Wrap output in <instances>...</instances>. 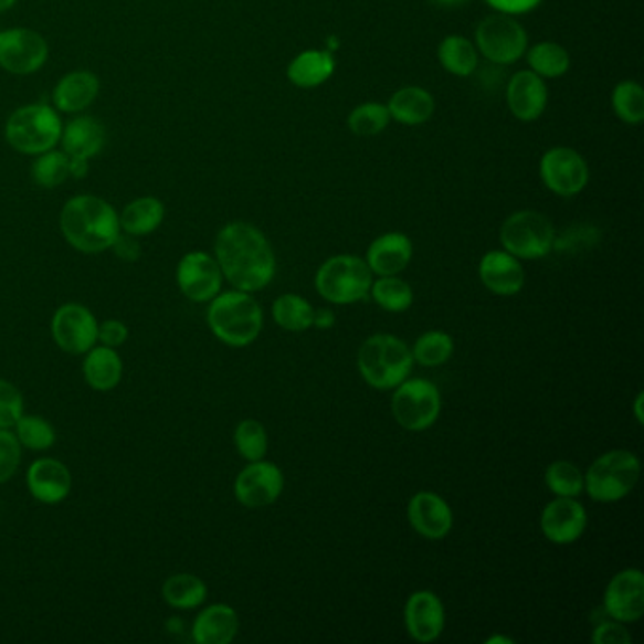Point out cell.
<instances>
[{"label": "cell", "instance_id": "cell-33", "mask_svg": "<svg viewBox=\"0 0 644 644\" xmlns=\"http://www.w3.org/2000/svg\"><path fill=\"white\" fill-rule=\"evenodd\" d=\"M13 433L20 441L21 448L31 452H46L57 441V431L46 418L39 414H23L13 425Z\"/></svg>", "mask_w": 644, "mask_h": 644}, {"label": "cell", "instance_id": "cell-51", "mask_svg": "<svg viewBox=\"0 0 644 644\" xmlns=\"http://www.w3.org/2000/svg\"><path fill=\"white\" fill-rule=\"evenodd\" d=\"M497 643L513 644V643H515V641H513V638H510V637H499V635H495V637H489L488 641H486V644H497Z\"/></svg>", "mask_w": 644, "mask_h": 644}, {"label": "cell", "instance_id": "cell-52", "mask_svg": "<svg viewBox=\"0 0 644 644\" xmlns=\"http://www.w3.org/2000/svg\"><path fill=\"white\" fill-rule=\"evenodd\" d=\"M15 2H18V0H0V13L8 12L10 8L15 7Z\"/></svg>", "mask_w": 644, "mask_h": 644}, {"label": "cell", "instance_id": "cell-10", "mask_svg": "<svg viewBox=\"0 0 644 644\" xmlns=\"http://www.w3.org/2000/svg\"><path fill=\"white\" fill-rule=\"evenodd\" d=\"M50 46L42 34L27 27H13L0 31V68L29 76L46 65Z\"/></svg>", "mask_w": 644, "mask_h": 644}, {"label": "cell", "instance_id": "cell-24", "mask_svg": "<svg viewBox=\"0 0 644 644\" xmlns=\"http://www.w3.org/2000/svg\"><path fill=\"white\" fill-rule=\"evenodd\" d=\"M241 627V620L233 606L225 603L202 609L191 625V638L197 644H229L233 643Z\"/></svg>", "mask_w": 644, "mask_h": 644}, {"label": "cell", "instance_id": "cell-43", "mask_svg": "<svg viewBox=\"0 0 644 644\" xmlns=\"http://www.w3.org/2000/svg\"><path fill=\"white\" fill-rule=\"evenodd\" d=\"M23 414L25 401L18 386L0 378V430H13V425Z\"/></svg>", "mask_w": 644, "mask_h": 644}, {"label": "cell", "instance_id": "cell-9", "mask_svg": "<svg viewBox=\"0 0 644 644\" xmlns=\"http://www.w3.org/2000/svg\"><path fill=\"white\" fill-rule=\"evenodd\" d=\"M391 410L404 430H430L441 414V393L436 386L425 378L404 380L395 388Z\"/></svg>", "mask_w": 644, "mask_h": 644}, {"label": "cell", "instance_id": "cell-38", "mask_svg": "<svg viewBox=\"0 0 644 644\" xmlns=\"http://www.w3.org/2000/svg\"><path fill=\"white\" fill-rule=\"evenodd\" d=\"M527 61H529L535 74L545 76V78H560L571 65L569 53L560 44H553V42L537 44L527 55Z\"/></svg>", "mask_w": 644, "mask_h": 644}, {"label": "cell", "instance_id": "cell-47", "mask_svg": "<svg viewBox=\"0 0 644 644\" xmlns=\"http://www.w3.org/2000/svg\"><path fill=\"white\" fill-rule=\"evenodd\" d=\"M110 250L116 254L117 260L127 261V263L137 261L140 254H142V247H140L138 236L124 233V231L117 234V239L112 244Z\"/></svg>", "mask_w": 644, "mask_h": 644}, {"label": "cell", "instance_id": "cell-8", "mask_svg": "<svg viewBox=\"0 0 644 644\" xmlns=\"http://www.w3.org/2000/svg\"><path fill=\"white\" fill-rule=\"evenodd\" d=\"M553 225L547 215L524 210L503 223L502 242L505 252L520 260H540L553 246Z\"/></svg>", "mask_w": 644, "mask_h": 644}, {"label": "cell", "instance_id": "cell-26", "mask_svg": "<svg viewBox=\"0 0 644 644\" xmlns=\"http://www.w3.org/2000/svg\"><path fill=\"white\" fill-rule=\"evenodd\" d=\"M412 260V242L403 233L378 236L367 250V265L378 276H398Z\"/></svg>", "mask_w": 644, "mask_h": 644}, {"label": "cell", "instance_id": "cell-30", "mask_svg": "<svg viewBox=\"0 0 644 644\" xmlns=\"http://www.w3.org/2000/svg\"><path fill=\"white\" fill-rule=\"evenodd\" d=\"M390 116L395 117L399 124H425L435 110V101L422 87H404L391 97Z\"/></svg>", "mask_w": 644, "mask_h": 644}, {"label": "cell", "instance_id": "cell-27", "mask_svg": "<svg viewBox=\"0 0 644 644\" xmlns=\"http://www.w3.org/2000/svg\"><path fill=\"white\" fill-rule=\"evenodd\" d=\"M85 382L95 391H112L124 378V359L116 348L97 345L84 356L82 365Z\"/></svg>", "mask_w": 644, "mask_h": 644}, {"label": "cell", "instance_id": "cell-48", "mask_svg": "<svg viewBox=\"0 0 644 644\" xmlns=\"http://www.w3.org/2000/svg\"><path fill=\"white\" fill-rule=\"evenodd\" d=\"M488 2L503 13H524L534 10L540 0H488Z\"/></svg>", "mask_w": 644, "mask_h": 644}, {"label": "cell", "instance_id": "cell-37", "mask_svg": "<svg viewBox=\"0 0 644 644\" xmlns=\"http://www.w3.org/2000/svg\"><path fill=\"white\" fill-rule=\"evenodd\" d=\"M234 446L247 463L260 462L267 456L268 436L267 430L263 423L257 422L254 418L242 420L236 430H234Z\"/></svg>", "mask_w": 644, "mask_h": 644}, {"label": "cell", "instance_id": "cell-22", "mask_svg": "<svg viewBox=\"0 0 644 644\" xmlns=\"http://www.w3.org/2000/svg\"><path fill=\"white\" fill-rule=\"evenodd\" d=\"M101 82L89 71H72L53 87V108L63 114H80L97 101Z\"/></svg>", "mask_w": 644, "mask_h": 644}, {"label": "cell", "instance_id": "cell-23", "mask_svg": "<svg viewBox=\"0 0 644 644\" xmlns=\"http://www.w3.org/2000/svg\"><path fill=\"white\" fill-rule=\"evenodd\" d=\"M478 274H481L482 284L488 287L489 292L503 297L520 293L526 282V273L518 257L499 250L488 252L482 257Z\"/></svg>", "mask_w": 644, "mask_h": 644}, {"label": "cell", "instance_id": "cell-13", "mask_svg": "<svg viewBox=\"0 0 644 644\" xmlns=\"http://www.w3.org/2000/svg\"><path fill=\"white\" fill-rule=\"evenodd\" d=\"M176 284L191 303H210L222 292L223 273L214 255L189 252L176 267Z\"/></svg>", "mask_w": 644, "mask_h": 644}, {"label": "cell", "instance_id": "cell-20", "mask_svg": "<svg viewBox=\"0 0 644 644\" xmlns=\"http://www.w3.org/2000/svg\"><path fill=\"white\" fill-rule=\"evenodd\" d=\"M410 526L425 539H444L454 526V515L448 503L433 492H420L407 508Z\"/></svg>", "mask_w": 644, "mask_h": 644}, {"label": "cell", "instance_id": "cell-16", "mask_svg": "<svg viewBox=\"0 0 644 644\" xmlns=\"http://www.w3.org/2000/svg\"><path fill=\"white\" fill-rule=\"evenodd\" d=\"M605 612L611 620L632 624L643 619L644 574L638 569H624L609 582L605 590Z\"/></svg>", "mask_w": 644, "mask_h": 644}, {"label": "cell", "instance_id": "cell-11", "mask_svg": "<svg viewBox=\"0 0 644 644\" xmlns=\"http://www.w3.org/2000/svg\"><path fill=\"white\" fill-rule=\"evenodd\" d=\"M98 319L87 306L66 303L52 318V337L61 350L71 356H85L98 345Z\"/></svg>", "mask_w": 644, "mask_h": 644}, {"label": "cell", "instance_id": "cell-39", "mask_svg": "<svg viewBox=\"0 0 644 644\" xmlns=\"http://www.w3.org/2000/svg\"><path fill=\"white\" fill-rule=\"evenodd\" d=\"M410 351H412L414 361L423 367H439L452 358L454 339L444 331L423 332Z\"/></svg>", "mask_w": 644, "mask_h": 644}, {"label": "cell", "instance_id": "cell-44", "mask_svg": "<svg viewBox=\"0 0 644 644\" xmlns=\"http://www.w3.org/2000/svg\"><path fill=\"white\" fill-rule=\"evenodd\" d=\"M21 444L12 430H0V484L12 481L21 463Z\"/></svg>", "mask_w": 644, "mask_h": 644}, {"label": "cell", "instance_id": "cell-7", "mask_svg": "<svg viewBox=\"0 0 644 644\" xmlns=\"http://www.w3.org/2000/svg\"><path fill=\"white\" fill-rule=\"evenodd\" d=\"M371 286V268L367 261L356 255H335L316 274V289L332 305H353L363 300Z\"/></svg>", "mask_w": 644, "mask_h": 644}, {"label": "cell", "instance_id": "cell-28", "mask_svg": "<svg viewBox=\"0 0 644 644\" xmlns=\"http://www.w3.org/2000/svg\"><path fill=\"white\" fill-rule=\"evenodd\" d=\"M165 204L157 197L146 196L138 197L125 207L124 212L119 214V228L133 236H148L156 233L165 222Z\"/></svg>", "mask_w": 644, "mask_h": 644}, {"label": "cell", "instance_id": "cell-29", "mask_svg": "<svg viewBox=\"0 0 644 644\" xmlns=\"http://www.w3.org/2000/svg\"><path fill=\"white\" fill-rule=\"evenodd\" d=\"M161 595L176 611H193L209 598V588L197 574L176 573L165 580Z\"/></svg>", "mask_w": 644, "mask_h": 644}, {"label": "cell", "instance_id": "cell-35", "mask_svg": "<svg viewBox=\"0 0 644 644\" xmlns=\"http://www.w3.org/2000/svg\"><path fill=\"white\" fill-rule=\"evenodd\" d=\"M369 293H372L374 303L388 313H404L414 303L412 287L398 276H380V281L372 282Z\"/></svg>", "mask_w": 644, "mask_h": 644}, {"label": "cell", "instance_id": "cell-19", "mask_svg": "<svg viewBox=\"0 0 644 644\" xmlns=\"http://www.w3.org/2000/svg\"><path fill=\"white\" fill-rule=\"evenodd\" d=\"M444 605L439 595L427 590L412 593L404 605V624L418 643H433L444 630Z\"/></svg>", "mask_w": 644, "mask_h": 644}, {"label": "cell", "instance_id": "cell-5", "mask_svg": "<svg viewBox=\"0 0 644 644\" xmlns=\"http://www.w3.org/2000/svg\"><path fill=\"white\" fill-rule=\"evenodd\" d=\"M63 135V122L53 106L44 103L13 110L4 125V137L13 150L23 156H40L53 150Z\"/></svg>", "mask_w": 644, "mask_h": 644}, {"label": "cell", "instance_id": "cell-18", "mask_svg": "<svg viewBox=\"0 0 644 644\" xmlns=\"http://www.w3.org/2000/svg\"><path fill=\"white\" fill-rule=\"evenodd\" d=\"M27 489L44 505L65 502L72 489V475L65 463L55 457H40L27 468Z\"/></svg>", "mask_w": 644, "mask_h": 644}, {"label": "cell", "instance_id": "cell-46", "mask_svg": "<svg viewBox=\"0 0 644 644\" xmlns=\"http://www.w3.org/2000/svg\"><path fill=\"white\" fill-rule=\"evenodd\" d=\"M592 641L595 644H630L632 643V635L625 630L622 622L609 620V622L595 625Z\"/></svg>", "mask_w": 644, "mask_h": 644}, {"label": "cell", "instance_id": "cell-17", "mask_svg": "<svg viewBox=\"0 0 644 644\" xmlns=\"http://www.w3.org/2000/svg\"><path fill=\"white\" fill-rule=\"evenodd\" d=\"M588 515L577 497H556L542 508L540 529L553 545H571L582 537Z\"/></svg>", "mask_w": 644, "mask_h": 644}, {"label": "cell", "instance_id": "cell-32", "mask_svg": "<svg viewBox=\"0 0 644 644\" xmlns=\"http://www.w3.org/2000/svg\"><path fill=\"white\" fill-rule=\"evenodd\" d=\"M273 318L286 331H306L313 327L314 308L305 297L286 293L274 300Z\"/></svg>", "mask_w": 644, "mask_h": 644}, {"label": "cell", "instance_id": "cell-36", "mask_svg": "<svg viewBox=\"0 0 644 644\" xmlns=\"http://www.w3.org/2000/svg\"><path fill=\"white\" fill-rule=\"evenodd\" d=\"M439 59L446 71L456 76H471L478 65L476 50L463 36H448L439 47Z\"/></svg>", "mask_w": 644, "mask_h": 644}, {"label": "cell", "instance_id": "cell-53", "mask_svg": "<svg viewBox=\"0 0 644 644\" xmlns=\"http://www.w3.org/2000/svg\"><path fill=\"white\" fill-rule=\"evenodd\" d=\"M436 2H443V4H456L460 0H436Z\"/></svg>", "mask_w": 644, "mask_h": 644}, {"label": "cell", "instance_id": "cell-42", "mask_svg": "<svg viewBox=\"0 0 644 644\" xmlns=\"http://www.w3.org/2000/svg\"><path fill=\"white\" fill-rule=\"evenodd\" d=\"M612 106L625 124H641L644 117L643 87L635 82H622L612 93Z\"/></svg>", "mask_w": 644, "mask_h": 644}, {"label": "cell", "instance_id": "cell-3", "mask_svg": "<svg viewBox=\"0 0 644 644\" xmlns=\"http://www.w3.org/2000/svg\"><path fill=\"white\" fill-rule=\"evenodd\" d=\"M210 331L231 348H244L255 342L263 329V310L252 293L231 289L220 292L209 303L207 313Z\"/></svg>", "mask_w": 644, "mask_h": 644}, {"label": "cell", "instance_id": "cell-6", "mask_svg": "<svg viewBox=\"0 0 644 644\" xmlns=\"http://www.w3.org/2000/svg\"><path fill=\"white\" fill-rule=\"evenodd\" d=\"M641 475L638 457L630 450H612L598 457L584 475L585 494L598 503L624 499L637 486Z\"/></svg>", "mask_w": 644, "mask_h": 644}, {"label": "cell", "instance_id": "cell-40", "mask_svg": "<svg viewBox=\"0 0 644 644\" xmlns=\"http://www.w3.org/2000/svg\"><path fill=\"white\" fill-rule=\"evenodd\" d=\"M547 486L556 497H579L584 492V475L574 463L553 462L548 465L545 475Z\"/></svg>", "mask_w": 644, "mask_h": 644}, {"label": "cell", "instance_id": "cell-25", "mask_svg": "<svg viewBox=\"0 0 644 644\" xmlns=\"http://www.w3.org/2000/svg\"><path fill=\"white\" fill-rule=\"evenodd\" d=\"M508 108L521 122H534L547 108V85L535 72H518L507 92Z\"/></svg>", "mask_w": 644, "mask_h": 644}, {"label": "cell", "instance_id": "cell-4", "mask_svg": "<svg viewBox=\"0 0 644 644\" xmlns=\"http://www.w3.org/2000/svg\"><path fill=\"white\" fill-rule=\"evenodd\" d=\"M412 365L409 346L393 335H372L359 348V372L377 390H395L409 378Z\"/></svg>", "mask_w": 644, "mask_h": 644}, {"label": "cell", "instance_id": "cell-45", "mask_svg": "<svg viewBox=\"0 0 644 644\" xmlns=\"http://www.w3.org/2000/svg\"><path fill=\"white\" fill-rule=\"evenodd\" d=\"M129 339V327L125 326L119 319H106L98 324L97 340L98 345L108 346V348H119Z\"/></svg>", "mask_w": 644, "mask_h": 644}, {"label": "cell", "instance_id": "cell-34", "mask_svg": "<svg viewBox=\"0 0 644 644\" xmlns=\"http://www.w3.org/2000/svg\"><path fill=\"white\" fill-rule=\"evenodd\" d=\"M31 176L39 188H59L71 178V159L63 150H47L34 156Z\"/></svg>", "mask_w": 644, "mask_h": 644}, {"label": "cell", "instance_id": "cell-1", "mask_svg": "<svg viewBox=\"0 0 644 644\" xmlns=\"http://www.w3.org/2000/svg\"><path fill=\"white\" fill-rule=\"evenodd\" d=\"M214 257L223 278L241 292H261L273 282L276 257L267 236L252 223L231 222L215 236Z\"/></svg>", "mask_w": 644, "mask_h": 644}, {"label": "cell", "instance_id": "cell-31", "mask_svg": "<svg viewBox=\"0 0 644 644\" xmlns=\"http://www.w3.org/2000/svg\"><path fill=\"white\" fill-rule=\"evenodd\" d=\"M335 61L329 52H305L292 61L287 78L299 87H316L331 78Z\"/></svg>", "mask_w": 644, "mask_h": 644}, {"label": "cell", "instance_id": "cell-50", "mask_svg": "<svg viewBox=\"0 0 644 644\" xmlns=\"http://www.w3.org/2000/svg\"><path fill=\"white\" fill-rule=\"evenodd\" d=\"M641 404H643V393H638L635 399V414H637L638 423H643V412H641Z\"/></svg>", "mask_w": 644, "mask_h": 644}, {"label": "cell", "instance_id": "cell-15", "mask_svg": "<svg viewBox=\"0 0 644 644\" xmlns=\"http://www.w3.org/2000/svg\"><path fill=\"white\" fill-rule=\"evenodd\" d=\"M540 176L553 193L573 197L588 183V165L574 150L553 148L540 161Z\"/></svg>", "mask_w": 644, "mask_h": 644}, {"label": "cell", "instance_id": "cell-49", "mask_svg": "<svg viewBox=\"0 0 644 644\" xmlns=\"http://www.w3.org/2000/svg\"><path fill=\"white\" fill-rule=\"evenodd\" d=\"M335 313L329 310V308H318V310H314V319L313 326L318 327L321 331H326V329H331L335 326Z\"/></svg>", "mask_w": 644, "mask_h": 644}, {"label": "cell", "instance_id": "cell-12", "mask_svg": "<svg viewBox=\"0 0 644 644\" xmlns=\"http://www.w3.org/2000/svg\"><path fill=\"white\" fill-rule=\"evenodd\" d=\"M476 44L489 61L508 65L526 52V31L508 15H489L476 29Z\"/></svg>", "mask_w": 644, "mask_h": 644}, {"label": "cell", "instance_id": "cell-14", "mask_svg": "<svg viewBox=\"0 0 644 644\" xmlns=\"http://www.w3.org/2000/svg\"><path fill=\"white\" fill-rule=\"evenodd\" d=\"M284 492V473L278 465L250 462L234 481V497L246 508H263L273 505Z\"/></svg>", "mask_w": 644, "mask_h": 644}, {"label": "cell", "instance_id": "cell-21", "mask_svg": "<svg viewBox=\"0 0 644 644\" xmlns=\"http://www.w3.org/2000/svg\"><path fill=\"white\" fill-rule=\"evenodd\" d=\"M59 142L71 159H80V161L89 163L93 157H97L101 151L105 150V125L101 124L97 117H74L68 124L63 125V135H61Z\"/></svg>", "mask_w": 644, "mask_h": 644}, {"label": "cell", "instance_id": "cell-2", "mask_svg": "<svg viewBox=\"0 0 644 644\" xmlns=\"http://www.w3.org/2000/svg\"><path fill=\"white\" fill-rule=\"evenodd\" d=\"M61 234L74 250L97 255L110 250L122 233L119 214L110 202L97 196H74L59 214Z\"/></svg>", "mask_w": 644, "mask_h": 644}, {"label": "cell", "instance_id": "cell-41", "mask_svg": "<svg viewBox=\"0 0 644 644\" xmlns=\"http://www.w3.org/2000/svg\"><path fill=\"white\" fill-rule=\"evenodd\" d=\"M390 117L388 106L367 103V105L358 106L356 110L351 112L348 125H350L351 133L358 137H374L388 127Z\"/></svg>", "mask_w": 644, "mask_h": 644}]
</instances>
